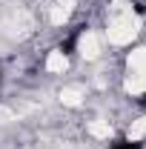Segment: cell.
Listing matches in <instances>:
<instances>
[{"instance_id": "6da1fadb", "label": "cell", "mask_w": 146, "mask_h": 149, "mask_svg": "<svg viewBox=\"0 0 146 149\" xmlns=\"http://www.w3.org/2000/svg\"><path fill=\"white\" fill-rule=\"evenodd\" d=\"M77 37H80V29H77V32H74V35L69 37V40H66L63 46H60V49H63V55H74V46H77Z\"/></svg>"}, {"instance_id": "3957f363", "label": "cell", "mask_w": 146, "mask_h": 149, "mask_svg": "<svg viewBox=\"0 0 146 149\" xmlns=\"http://www.w3.org/2000/svg\"><path fill=\"white\" fill-rule=\"evenodd\" d=\"M140 106H143V109H146V95H143V97H140Z\"/></svg>"}, {"instance_id": "7a4b0ae2", "label": "cell", "mask_w": 146, "mask_h": 149, "mask_svg": "<svg viewBox=\"0 0 146 149\" xmlns=\"http://www.w3.org/2000/svg\"><path fill=\"white\" fill-rule=\"evenodd\" d=\"M112 149H143L140 143H135V141H117Z\"/></svg>"}]
</instances>
